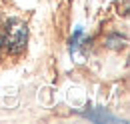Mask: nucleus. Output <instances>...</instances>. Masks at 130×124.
Segmentation results:
<instances>
[{"mask_svg":"<svg viewBox=\"0 0 130 124\" xmlns=\"http://www.w3.org/2000/svg\"><path fill=\"white\" fill-rule=\"evenodd\" d=\"M26 40H28V26L22 20H12L8 24V32H6V38H4L6 48L10 52L18 54L20 50H24Z\"/></svg>","mask_w":130,"mask_h":124,"instance_id":"obj_1","label":"nucleus"},{"mask_svg":"<svg viewBox=\"0 0 130 124\" xmlns=\"http://www.w3.org/2000/svg\"><path fill=\"white\" fill-rule=\"evenodd\" d=\"M124 44H126V38L124 36H118V34L108 36V40H106V46L112 48V50H120V48H124Z\"/></svg>","mask_w":130,"mask_h":124,"instance_id":"obj_2","label":"nucleus"},{"mask_svg":"<svg viewBox=\"0 0 130 124\" xmlns=\"http://www.w3.org/2000/svg\"><path fill=\"white\" fill-rule=\"evenodd\" d=\"M84 116H86L88 120H96V122H102V120H110V122H112V120H114V116L106 114V112H100V114H94V112H84Z\"/></svg>","mask_w":130,"mask_h":124,"instance_id":"obj_3","label":"nucleus"},{"mask_svg":"<svg viewBox=\"0 0 130 124\" xmlns=\"http://www.w3.org/2000/svg\"><path fill=\"white\" fill-rule=\"evenodd\" d=\"M2 44H4V40H2V36H0V48H2Z\"/></svg>","mask_w":130,"mask_h":124,"instance_id":"obj_4","label":"nucleus"}]
</instances>
